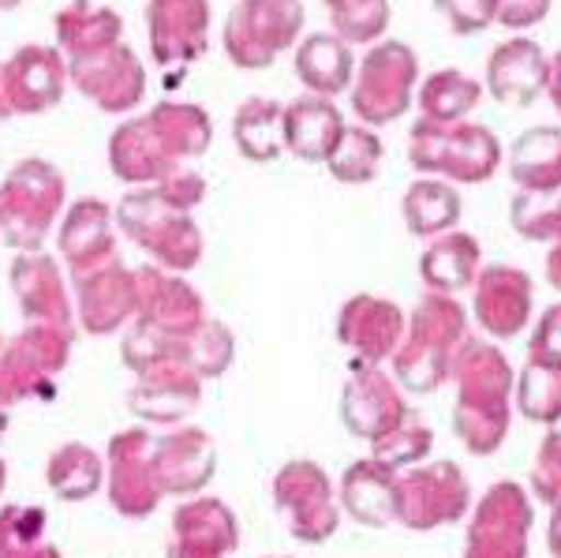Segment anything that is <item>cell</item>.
<instances>
[{
    "mask_svg": "<svg viewBox=\"0 0 561 558\" xmlns=\"http://www.w3.org/2000/svg\"><path fill=\"white\" fill-rule=\"evenodd\" d=\"M214 121L195 102H158L108 135V173L128 187H150L210 150Z\"/></svg>",
    "mask_w": 561,
    "mask_h": 558,
    "instance_id": "cell-1",
    "label": "cell"
},
{
    "mask_svg": "<svg viewBox=\"0 0 561 558\" xmlns=\"http://www.w3.org/2000/svg\"><path fill=\"white\" fill-rule=\"evenodd\" d=\"M68 180L53 161L23 158L0 176V244L42 251L53 225L65 214Z\"/></svg>",
    "mask_w": 561,
    "mask_h": 558,
    "instance_id": "cell-2",
    "label": "cell"
},
{
    "mask_svg": "<svg viewBox=\"0 0 561 558\" xmlns=\"http://www.w3.org/2000/svg\"><path fill=\"white\" fill-rule=\"evenodd\" d=\"M116 229L139 251H147L150 263L173 274H192L203 263V232L187 210H176L161 200L153 187H135L113 210Z\"/></svg>",
    "mask_w": 561,
    "mask_h": 558,
    "instance_id": "cell-3",
    "label": "cell"
},
{
    "mask_svg": "<svg viewBox=\"0 0 561 558\" xmlns=\"http://www.w3.org/2000/svg\"><path fill=\"white\" fill-rule=\"evenodd\" d=\"M76 330L57 322H26L20 334L0 338V409L49 398L53 379L68 367Z\"/></svg>",
    "mask_w": 561,
    "mask_h": 558,
    "instance_id": "cell-4",
    "label": "cell"
},
{
    "mask_svg": "<svg viewBox=\"0 0 561 558\" xmlns=\"http://www.w3.org/2000/svg\"><path fill=\"white\" fill-rule=\"evenodd\" d=\"M304 31L300 0H240L221 31L225 57L243 71L270 68Z\"/></svg>",
    "mask_w": 561,
    "mask_h": 558,
    "instance_id": "cell-5",
    "label": "cell"
},
{
    "mask_svg": "<svg viewBox=\"0 0 561 558\" xmlns=\"http://www.w3.org/2000/svg\"><path fill=\"white\" fill-rule=\"evenodd\" d=\"M150 446H153V431L128 428L108 439V449H105L108 506L128 521L150 517L153 510L161 506V499H165L158 488V476H153Z\"/></svg>",
    "mask_w": 561,
    "mask_h": 558,
    "instance_id": "cell-6",
    "label": "cell"
},
{
    "mask_svg": "<svg viewBox=\"0 0 561 558\" xmlns=\"http://www.w3.org/2000/svg\"><path fill=\"white\" fill-rule=\"evenodd\" d=\"M68 83L94 102L102 113H131L147 98V68L128 42H116L102 53L68 60Z\"/></svg>",
    "mask_w": 561,
    "mask_h": 558,
    "instance_id": "cell-7",
    "label": "cell"
},
{
    "mask_svg": "<svg viewBox=\"0 0 561 558\" xmlns=\"http://www.w3.org/2000/svg\"><path fill=\"white\" fill-rule=\"evenodd\" d=\"M412 166L476 184V180L494 173L497 143L486 128H472V124L449 128V124L427 121V124H415L412 132Z\"/></svg>",
    "mask_w": 561,
    "mask_h": 558,
    "instance_id": "cell-8",
    "label": "cell"
},
{
    "mask_svg": "<svg viewBox=\"0 0 561 558\" xmlns=\"http://www.w3.org/2000/svg\"><path fill=\"white\" fill-rule=\"evenodd\" d=\"M412 83H415V57L409 45L401 42L375 45L364 57V65H359L356 87H352V110L367 124L397 121L412 102Z\"/></svg>",
    "mask_w": 561,
    "mask_h": 558,
    "instance_id": "cell-9",
    "label": "cell"
},
{
    "mask_svg": "<svg viewBox=\"0 0 561 558\" xmlns=\"http://www.w3.org/2000/svg\"><path fill=\"white\" fill-rule=\"evenodd\" d=\"M68 90V60L57 45H20L0 65V94L12 116H38L60 105Z\"/></svg>",
    "mask_w": 561,
    "mask_h": 558,
    "instance_id": "cell-10",
    "label": "cell"
},
{
    "mask_svg": "<svg viewBox=\"0 0 561 558\" xmlns=\"http://www.w3.org/2000/svg\"><path fill=\"white\" fill-rule=\"evenodd\" d=\"M460 327H465V319H460V308L454 300H442V296L423 300V308L415 311L409 341L397 349V375L412 390L438 386L442 375H446L449 345L460 338Z\"/></svg>",
    "mask_w": 561,
    "mask_h": 558,
    "instance_id": "cell-11",
    "label": "cell"
},
{
    "mask_svg": "<svg viewBox=\"0 0 561 558\" xmlns=\"http://www.w3.org/2000/svg\"><path fill=\"white\" fill-rule=\"evenodd\" d=\"M274 502L288 517V533L304 544H322L337 533V506L333 488L314 462H288L274 476Z\"/></svg>",
    "mask_w": 561,
    "mask_h": 558,
    "instance_id": "cell-12",
    "label": "cell"
},
{
    "mask_svg": "<svg viewBox=\"0 0 561 558\" xmlns=\"http://www.w3.org/2000/svg\"><path fill=\"white\" fill-rule=\"evenodd\" d=\"M71 300H76V319L87 334L108 338L135 319L139 311V282L135 270L121 259L105 266H94L87 274H71Z\"/></svg>",
    "mask_w": 561,
    "mask_h": 558,
    "instance_id": "cell-13",
    "label": "cell"
},
{
    "mask_svg": "<svg viewBox=\"0 0 561 558\" xmlns=\"http://www.w3.org/2000/svg\"><path fill=\"white\" fill-rule=\"evenodd\" d=\"M135 282H139V311H135L139 327L161 330V334L173 338H192L210 319L206 300L192 282H184V274L147 263L135 270Z\"/></svg>",
    "mask_w": 561,
    "mask_h": 558,
    "instance_id": "cell-14",
    "label": "cell"
},
{
    "mask_svg": "<svg viewBox=\"0 0 561 558\" xmlns=\"http://www.w3.org/2000/svg\"><path fill=\"white\" fill-rule=\"evenodd\" d=\"M150 462H153V476H158L161 494L192 499V494L203 491L217 472L214 435L203 428L176 424V431L153 435Z\"/></svg>",
    "mask_w": 561,
    "mask_h": 558,
    "instance_id": "cell-15",
    "label": "cell"
},
{
    "mask_svg": "<svg viewBox=\"0 0 561 558\" xmlns=\"http://www.w3.org/2000/svg\"><path fill=\"white\" fill-rule=\"evenodd\" d=\"M153 65L187 68L210 45V0H147Z\"/></svg>",
    "mask_w": 561,
    "mask_h": 558,
    "instance_id": "cell-16",
    "label": "cell"
},
{
    "mask_svg": "<svg viewBox=\"0 0 561 558\" xmlns=\"http://www.w3.org/2000/svg\"><path fill=\"white\" fill-rule=\"evenodd\" d=\"M240 547V521L214 494H192L169 525V558H229Z\"/></svg>",
    "mask_w": 561,
    "mask_h": 558,
    "instance_id": "cell-17",
    "label": "cell"
},
{
    "mask_svg": "<svg viewBox=\"0 0 561 558\" xmlns=\"http://www.w3.org/2000/svg\"><path fill=\"white\" fill-rule=\"evenodd\" d=\"M465 398H460V412L457 424L460 435L468 439L472 449H494L497 439H502V424H505V364L502 356L483 349V353L468 356L465 364Z\"/></svg>",
    "mask_w": 561,
    "mask_h": 558,
    "instance_id": "cell-18",
    "label": "cell"
},
{
    "mask_svg": "<svg viewBox=\"0 0 561 558\" xmlns=\"http://www.w3.org/2000/svg\"><path fill=\"white\" fill-rule=\"evenodd\" d=\"M203 401V379L195 375L192 364L173 360V364H158L139 375V383L128 394V409L142 424L176 428L198 409Z\"/></svg>",
    "mask_w": 561,
    "mask_h": 558,
    "instance_id": "cell-19",
    "label": "cell"
},
{
    "mask_svg": "<svg viewBox=\"0 0 561 558\" xmlns=\"http://www.w3.org/2000/svg\"><path fill=\"white\" fill-rule=\"evenodd\" d=\"M12 293L20 300V311L26 322H57V327H71L76 319V300L65 285L60 263L49 251H20L12 259Z\"/></svg>",
    "mask_w": 561,
    "mask_h": 558,
    "instance_id": "cell-20",
    "label": "cell"
},
{
    "mask_svg": "<svg viewBox=\"0 0 561 558\" xmlns=\"http://www.w3.org/2000/svg\"><path fill=\"white\" fill-rule=\"evenodd\" d=\"M57 248H60V259H65L68 274H87V270L121 259V255H116L113 206H108L105 200L71 203L68 214L60 218Z\"/></svg>",
    "mask_w": 561,
    "mask_h": 558,
    "instance_id": "cell-21",
    "label": "cell"
},
{
    "mask_svg": "<svg viewBox=\"0 0 561 558\" xmlns=\"http://www.w3.org/2000/svg\"><path fill=\"white\" fill-rule=\"evenodd\" d=\"M468 502L465 480L454 465H431L397 480V521L412 528H431L460 517Z\"/></svg>",
    "mask_w": 561,
    "mask_h": 558,
    "instance_id": "cell-22",
    "label": "cell"
},
{
    "mask_svg": "<svg viewBox=\"0 0 561 558\" xmlns=\"http://www.w3.org/2000/svg\"><path fill=\"white\" fill-rule=\"evenodd\" d=\"M345 424L352 435L367 443H382L404 424V405L397 398L393 383L375 364L356 367V375L345 386Z\"/></svg>",
    "mask_w": 561,
    "mask_h": 558,
    "instance_id": "cell-23",
    "label": "cell"
},
{
    "mask_svg": "<svg viewBox=\"0 0 561 558\" xmlns=\"http://www.w3.org/2000/svg\"><path fill=\"white\" fill-rule=\"evenodd\" d=\"M341 135H345V121H341V110L330 98H300V102L285 105V113H280L285 150L300 161H325L341 143Z\"/></svg>",
    "mask_w": 561,
    "mask_h": 558,
    "instance_id": "cell-24",
    "label": "cell"
},
{
    "mask_svg": "<svg viewBox=\"0 0 561 558\" xmlns=\"http://www.w3.org/2000/svg\"><path fill=\"white\" fill-rule=\"evenodd\" d=\"M337 334L367 364H378L401 341V308L389 300H378V296H352L345 311H341Z\"/></svg>",
    "mask_w": 561,
    "mask_h": 558,
    "instance_id": "cell-25",
    "label": "cell"
},
{
    "mask_svg": "<svg viewBox=\"0 0 561 558\" xmlns=\"http://www.w3.org/2000/svg\"><path fill=\"white\" fill-rule=\"evenodd\" d=\"M53 31H57V49L65 53V60L90 57V53L124 42L121 15L105 4H90V0H68L53 20Z\"/></svg>",
    "mask_w": 561,
    "mask_h": 558,
    "instance_id": "cell-26",
    "label": "cell"
},
{
    "mask_svg": "<svg viewBox=\"0 0 561 558\" xmlns=\"http://www.w3.org/2000/svg\"><path fill=\"white\" fill-rule=\"evenodd\" d=\"M524 521H528V506L517 488H494L491 499L483 502L468 558H520Z\"/></svg>",
    "mask_w": 561,
    "mask_h": 558,
    "instance_id": "cell-27",
    "label": "cell"
},
{
    "mask_svg": "<svg viewBox=\"0 0 561 558\" xmlns=\"http://www.w3.org/2000/svg\"><path fill=\"white\" fill-rule=\"evenodd\" d=\"M352 71H356L352 49L337 34L319 31V34H311V38H304L300 49H296V76H300V83L319 98H333V94H341V90H348Z\"/></svg>",
    "mask_w": 561,
    "mask_h": 558,
    "instance_id": "cell-28",
    "label": "cell"
},
{
    "mask_svg": "<svg viewBox=\"0 0 561 558\" xmlns=\"http://www.w3.org/2000/svg\"><path fill=\"white\" fill-rule=\"evenodd\" d=\"M341 499H345V510L364 525H389L397 521V480L393 469H386L382 462H359L352 465L341 480Z\"/></svg>",
    "mask_w": 561,
    "mask_h": 558,
    "instance_id": "cell-29",
    "label": "cell"
},
{
    "mask_svg": "<svg viewBox=\"0 0 561 558\" xmlns=\"http://www.w3.org/2000/svg\"><path fill=\"white\" fill-rule=\"evenodd\" d=\"M45 483L60 502H87L105 488V457L87 443H65L45 462Z\"/></svg>",
    "mask_w": 561,
    "mask_h": 558,
    "instance_id": "cell-30",
    "label": "cell"
},
{
    "mask_svg": "<svg viewBox=\"0 0 561 558\" xmlns=\"http://www.w3.org/2000/svg\"><path fill=\"white\" fill-rule=\"evenodd\" d=\"M476 311L491 334H517L528 319V277L505 266L486 270L479 282Z\"/></svg>",
    "mask_w": 561,
    "mask_h": 558,
    "instance_id": "cell-31",
    "label": "cell"
},
{
    "mask_svg": "<svg viewBox=\"0 0 561 558\" xmlns=\"http://www.w3.org/2000/svg\"><path fill=\"white\" fill-rule=\"evenodd\" d=\"M547 87V65L531 42H510L491 57V90L497 102L528 105Z\"/></svg>",
    "mask_w": 561,
    "mask_h": 558,
    "instance_id": "cell-32",
    "label": "cell"
},
{
    "mask_svg": "<svg viewBox=\"0 0 561 558\" xmlns=\"http://www.w3.org/2000/svg\"><path fill=\"white\" fill-rule=\"evenodd\" d=\"M280 113L285 105H277L274 98H251L243 102L237 116H232V139H237V150L248 161H277V155L285 150V139H280Z\"/></svg>",
    "mask_w": 561,
    "mask_h": 558,
    "instance_id": "cell-33",
    "label": "cell"
},
{
    "mask_svg": "<svg viewBox=\"0 0 561 558\" xmlns=\"http://www.w3.org/2000/svg\"><path fill=\"white\" fill-rule=\"evenodd\" d=\"M513 176L531 192H558L561 187V132L536 128L513 147Z\"/></svg>",
    "mask_w": 561,
    "mask_h": 558,
    "instance_id": "cell-34",
    "label": "cell"
},
{
    "mask_svg": "<svg viewBox=\"0 0 561 558\" xmlns=\"http://www.w3.org/2000/svg\"><path fill=\"white\" fill-rule=\"evenodd\" d=\"M0 558H65L45 533L42 506H0Z\"/></svg>",
    "mask_w": 561,
    "mask_h": 558,
    "instance_id": "cell-35",
    "label": "cell"
},
{
    "mask_svg": "<svg viewBox=\"0 0 561 558\" xmlns=\"http://www.w3.org/2000/svg\"><path fill=\"white\" fill-rule=\"evenodd\" d=\"M476 266H479V244L472 237H465V232L438 240L420 263L423 282L431 289H465L476 277Z\"/></svg>",
    "mask_w": 561,
    "mask_h": 558,
    "instance_id": "cell-36",
    "label": "cell"
},
{
    "mask_svg": "<svg viewBox=\"0 0 561 558\" xmlns=\"http://www.w3.org/2000/svg\"><path fill=\"white\" fill-rule=\"evenodd\" d=\"M404 218L415 237H434V232L449 229L460 218V195L446 184H434V180H420L404 195Z\"/></svg>",
    "mask_w": 561,
    "mask_h": 558,
    "instance_id": "cell-37",
    "label": "cell"
},
{
    "mask_svg": "<svg viewBox=\"0 0 561 558\" xmlns=\"http://www.w3.org/2000/svg\"><path fill=\"white\" fill-rule=\"evenodd\" d=\"M378 161H382V143L375 132L367 128H345L341 143L333 147V155L325 158L330 173L345 184H367L378 176Z\"/></svg>",
    "mask_w": 561,
    "mask_h": 558,
    "instance_id": "cell-38",
    "label": "cell"
},
{
    "mask_svg": "<svg viewBox=\"0 0 561 558\" xmlns=\"http://www.w3.org/2000/svg\"><path fill=\"white\" fill-rule=\"evenodd\" d=\"M232 356H237V341H232V330L217 319H206L203 327L187 338V364L195 367L198 379H221L229 372Z\"/></svg>",
    "mask_w": 561,
    "mask_h": 558,
    "instance_id": "cell-39",
    "label": "cell"
},
{
    "mask_svg": "<svg viewBox=\"0 0 561 558\" xmlns=\"http://www.w3.org/2000/svg\"><path fill=\"white\" fill-rule=\"evenodd\" d=\"M333 34L345 42H375L389 23V0H325Z\"/></svg>",
    "mask_w": 561,
    "mask_h": 558,
    "instance_id": "cell-40",
    "label": "cell"
},
{
    "mask_svg": "<svg viewBox=\"0 0 561 558\" xmlns=\"http://www.w3.org/2000/svg\"><path fill=\"white\" fill-rule=\"evenodd\" d=\"M476 98H479V87L472 79L457 76V71H442V76L427 79V87H423V110L431 113V121L449 124V121H457L460 113L472 110Z\"/></svg>",
    "mask_w": 561,
    "mask_h": 558,
    "instance_id": "cell-41",
    "label": "cell"
},
{
    "mask_svg": "<svg viewBox=\"0 0 561 558\" xmlns=\"http://www.w3.org/2000/svg\"><path fill=\"white\" fill-rule=\"evenodd\" d=\"M513 225L531 240L561 237V195L558 192H528L513 203Z\"/></svg>",
    "mask_w": 561,
    "mask_h": 558,
    "instance_id": "cell-42",
    "label": "cell"
},
{
    "mask_svg": "<svg viewBox=\"0 0 561 558\" xmlns=\"http://www.w3.org/2000/svg\"><path fill=\"white\" fill-rule=\"evenodd\" d=\"M524 412L539 420H554L561 412V367H531L528 379H524Z\"/></svg>",
    "mask_w": 561,
    "mask_h": 558,
    "instance_id": "cell-43",
    "label": "cell"
},
{
    "mask_svg": "<svg viewBox=\"0 0 561 558\" xmlns=\"http://www.w3.org/2000/svg\"><path fill=\"white\" fill-rule=\"evenodd\" d=\"M431 449V431L423 424L397 428L393 435H386L382 443H375V462H382L386 469H401V465L420 462Z\"/></svg>",
    "mask_w": 561,
    "mask_h": 558,
    "instance_id": "cell-44",
    "label": "cell"
},
{
    "mask_svg": "<svg viewBox=\"0 0 561 558\" xmlns=\"http://www.w3.org/2000/svg\"><path fill=\"white\" fill-rule=\"evenodd\" d=\"M153 192L161 195L169 206H176V210H187L192 214L198 203L206 200V180L195 173V169H176V173H169L165 180H158V184H150Z\"/></svg>",
    "mask_w": 561,
    "mask_h": 558,
    "instance_id": "cell-45",
    "label": "cell"
},
{
    "mask_svg": "<svg viewBox=\"0 0 561 558\" xmlns=\"http://www.w3.org/2000/svg\"><path fill=\"white\" fill-rule=\"evenodd\" d=\"M438 12L446 15L454 31L472 34V31H483V26L494 20L497 0H438Z\"/></svg>",
    "mask_w": 561,
    "mask_h": 558,
    "instance_id": "cell-46",
    "label": "cell"
},
{
    "mask_svg": "<svg viewBox=\"0 0 561 558\" xmlns=\"http://www.w3.org/2000/svg\"><path fill=\"white\" fill-rule=\"evenodd\" d=\"M531 356H536V364L561 367V308L547 311L542 327L536 330V345H531Z\"/></svg>",
    "mask_w": 561,
    "mask_h": 558,
    "instance_id": "cell-47",
    "label": "cell"
},
{
    "mask_svg": "<svg viewBox=\"0 0 561 558\" xmlns=\"http://www.w3.org/2000/svg\"><path fill=\"white\" fill-rule=\"evenodd\" d=\"M536 480H539L542 494H558L561 491V431H554V435H550V443H547V449H542Z\"/></svg>",
    "mask_w": 561,
    "mask_h": 558,
    "instance_id": "cell-48",
    "label": "cell"
},
{
    "mask_svg": "<svg viewBox=\"0 0 561 558\" xmlns=\"http://www.w3.org/2000/svg\"><path fill=\"white\" fill-rule=\"evenodd\" d=\"M550 0H497V20L510 26H528L547 15Z\"/></svg>",
    "mask_w": 561,
    "mask_h": 558,
    "instance_id": "cell-49",
    "label": "cell"
},
{
    "mask_svg": "<svg viewBox=\"0 0 561 558\" xmlns=\"http://www.w3.org/2000/svg\"><path fill=\"white\" fill-rule=\"evenodd\" d=\"M550 282H554L558 289H561V244H558L554 255H550Z\"/></svg>",
    "mask_w": 561,
    "mask_h": 558,
    "instance_id": "cell-50",
    "label": "cell"
},
{
    "mask_svg": "<svg viewBox=\"0 0 561 558\" xmlns=\"http://www.w3.org/2000/svg\"><path fill=\"white\" fill-rule=\"evenodd\" d=\"M550 547H554V555L561 558V510H558V517H554V528H550Z\"/></svg>",
    "mask_w": 561,
    "mask_h": 558,
    "instance_id": "cell-51",
    "label": "cell"
},
{
    "mask_svg": "<svg viewBox=\"0 0 561 558\" xmlns=\"http://www.w3.org/2000/svg\"><path fill=\"white\" fill-rule=\"evenodd\" d=\"M550 83H554V102H558V110H561V57L554 60V76H550Z\"/></svg>",
    "mask_w": 561,
    "mask_h": 558,
    "instance_id": "cell-52",
    "label": "cell"
},
{
    "mask_svg": "<svg viewBox=\"0 0 561 558\" xmlns=\"http://www.w3.org/2000/svg\"><path fill=\"white\" fill-rule=\"evenodd\" d=\"M20 4H23V0H0V12H15Z\"/></svg>",
    "mask_w": 561,
    "mask_h": 558,
    "instance_id": "cell-53",
    "label": "cell"
},
{
    "mask_svg": "<svg viewBox=\"0 0 561 558\" xmlns=\"http://www.w3.org/2000/svg\"><path fill=\"white\" fill-rule=\"evenodd\" d=\"M8 435V409H0V439Z\"/></svg>",
    "mask_w": 561,
    "mask_h": 558,
    "instance_id": "cell-54",
    "label": "cell"
},
{
    "mask_svg": "<svg viewBox=\"0 0 561 558\" xmlns=\"http://www.w3.org/2000/svg\"><path fill=\"white\" fill-rule=\"evenodd\" d=\"M4 483H8V465H4V457H0V491H4Z\"/></svg>",
    "mask_w": 561,
    "mask_h": 558,
    "instance_id": "cell-55",
    "label": "cell"
},
{
    "mask_svg": "<svg viewBox=\"0 0 561 558\" xmlns=\"http://www.w3.org/2000/svg\"><path fill=\"white\" fill-rule=\"evenodd\" d=\"M8 116H12V113H8V105H4V94H0V121H8Z\"/></svg>",
    "mask_w": 561,
    "mask_h": 558,
    "instance_id": "cell-56",
    "label": "cell"
}]
</instances>
